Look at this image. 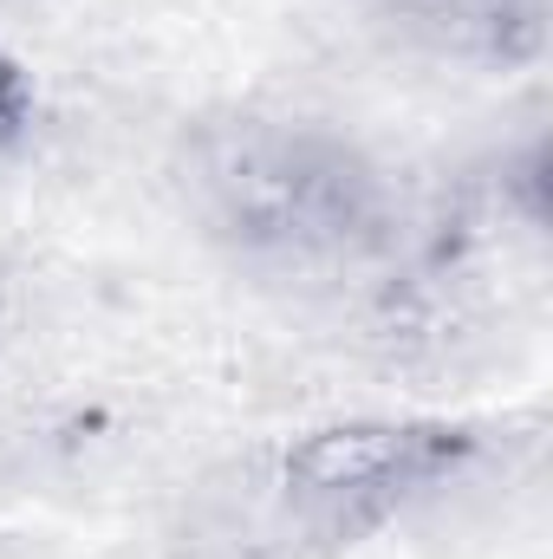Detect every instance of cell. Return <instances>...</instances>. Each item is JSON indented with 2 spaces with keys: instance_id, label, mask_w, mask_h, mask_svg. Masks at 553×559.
<instances>
[{
  "instance_id": "1",
  "label": "cell",
  "mask_w": 553,
  "mask_h": 559,
  "mask_svg": "<svg viewBox=\"0 0 553 559\" xmlns=\"http://www.w3.org/2000/svg\"><path fill=\"white\" fill-rule=\"evenodd\" d=\"M183 189L196 222L248 261H345L391 222L378 163L339 131L299 118L202 124L183 156Z\"/></svg>"
},
{
  "instance_id": "2",
  "label": "cell",
  "mask_w": 553,
  "mask_h": 559,
  "mask_svg": "<svg viewBox=\"0 0 553 559\" xmlns=\"http://www.w3.org/2000/svg\"><path fill=\"white\" fill-rule=\"evenodd\" d=\"M475 455V429L443 417H352L319 423L280 455L293 508L326 521H378L398 501L456 481Z\"/></svg>"
},
{
  "instance_id": "3",
  "label": "cell",
  "mask_w": 553,
  "mask_h": 559,
  "mask_svg": "<svg viewBox=\"0 0 553 559\" xmlns=\"http://www.w3.org/2000/svg\"><path fill=\"white\" fill-rule=\"evenodd\" d=\"M404 33L475 66H528L548 46L541 0H378Z\"/></svg>"
},
{
  "instance_id": "4",
  "label": "cell",
  "mask_w": 553,
  "mask_h": 559,
  "mask_svg": "<svg viewBox=\"0 0 553 559\" xmlns=\"http://www.w3.org/2000/svg\"><path fill=\"white\" fill-rule=\"evenodd\" d=\"M33 111H39V92H33V72L0 46V156L20 150L33 131Z\"/></svg>"
}]
</instances>
